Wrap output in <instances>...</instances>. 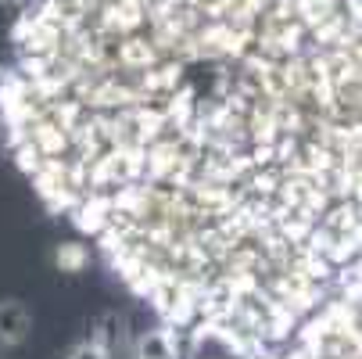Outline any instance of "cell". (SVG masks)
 Returning <instances> with one entry per match:
<instances>
[{
    "label": "cell",
    "mask_w": 362,
    "mask_h": 359,
    "mask_svg": "<svg viewBox=\"0 0 362 359\" xmlns=\"http://www.w3.org/2000/svg\"><path fill=\"white\" fill-rule=\"evenodd\" d=\"M86 341H90V348L97 352V359H133L136 334H133L126 313L108 309V313H100V317L93 320Z\"/></svg>",
    "instance_id": "obj_1"
},
{
    "label": "cell",
    "mask_w": 362,
    "mask_h": 359,
    "mask_svg": "<svg viewBox=\"0 0 362 359\" xmlns=\"http://www.w3.org/2000/svg\"><path fill=\"white\" fill-rule=\"evenodd\" d=\"M133 359H187V331L165 320L151 331H140L133 345Z\"/></svg>",
    "instance_id": "obj_2"
},
{
    "label": "cell",
    "mask_w": 362,
    "mask_h": 359,
    "mask_svg": "<svg viewBox=\"0 0 362 359\" xmlns=\"http://www.w3.org/2000/svg\"><path fill=\"white\" fill-rule=\"evenodd\" d=\"M33 334V313L25 309V302L4 298L0 302V348H18Z\"/></svg>",
    "instance_id": "obj_3"
},
{
    "label": "cell",
    "mask_w": 362,
    "mask_h": 359,
    "mask_svg": "<svg viewBox=\"0 0 362 359\" xmlns=\"http://www.w3.org/2000/svg\"><path fill=\"white\" fill-rule=\"evenodd\" d=\"M90 259H93L90 244H83V241H62L54 248V266H58V273H69V277L83 273L90 266Z\"/></svg>",
    "instance_id": "obj_4"
},
{
    "label": "cell",
    "mask_w": 362,
    "mask_h": 359,
    "mask_svg": "<svg viewBox=\"0 0 362 359\" xmlns=\"http://www.w3.org/2000/svg\"><path fill=\"white\" fill-rule=\"evenodd\" d=\"M197 359H230V355H226V352H223V355H204V352H201Z\"/></svg>",
    "instance_id": "obj_5"
},
{
    "label": "cell",
    "mask_w": 362,
    "mask_h": 359,
    "mask_svg": "<svg viewBox=\"0 0 362 359\" xmlns=\"http://www.w3.org/2000/svg\"><path fill=\"white\" fill-rule=\"evenodd\" d=\"M18 4H29V0H18Z\"/></svg>",
    "instance_id": "obj_6"
}]
</instances>
